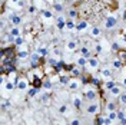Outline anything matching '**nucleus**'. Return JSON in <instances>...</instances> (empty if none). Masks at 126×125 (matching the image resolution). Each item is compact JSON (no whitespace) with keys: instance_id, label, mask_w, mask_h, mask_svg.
<instances>
[{"instance_id":"obj_50","label":"nucleus","mask_w":126,"mask_h":125,"mask_svg":"<svg viewBox=\"0 0 126 125\" xmlns=\"http://www.w3.org/2000/svg\"><path fill=\"white\" fill-rule=\"evenodd\" d=\"M12 1H15V3H17V1H19V0H12Z\"/></svg>"},{"instance_id":"obj_42","label":"nucleus","mask_w":126,"mask_h":125,"mask_svg":"<svg viewBox=\"0 0 126 125\" xmlns=\"http://www.w3.org/2000/svg\"><path fill=\"white\" fill-rule=\"evenodd\" d=\"M105 124H106V125H110V124H113V119H110L109 117H108V118H105Z\"/></svg>"},{"instance_id":"obj_48","label":"nucleus","mask_w":126,"mask_h":125,"mask_svg":"<svg viewBox=\"0 0 126 125\" xmlns=\"http://www.w3.org/2000/svg\"><path fill=\"white\" fill-rule=\"evenodd\" d=\"M123 20H126V10L123 12Z\"/></svg>"},{"instance_id":"obj_47","label":"nucleus","mask_w":126,"mask_h":125,"mask_svg":"<svg viewBox=\"0 0 126 125\" xmlns=\"http://www.w3.org/2000/svg\"><path fill=\"white\" fill-rule=\"evenodd\" d=\"M122 83H123V85L126 86V76H125V78H123V81H122Z\"/></svg>"},{"instance_id":"obj_26","label":"nucleus","mask_w":126,"mask_h":125,"mask_svg":"<svg viewBox=\"0 0 126 125\" xmlns=\"http://www.w3.org/2000/svg\"><path fill=\"white\" fill-rule=\"evenodd\" d=\"M70 72H72V75H73L75 78H80V76L83 75V73L80 72V69H78V68H73V69H72Z\"/></svg>"},{"instance_id":"obj_27","label":"nucleus","mask_w":126,"mask_h":125,"mask_svg":"<svg viewBox=\"0 0 126 125\" xmlns=\"http://www.w3.org/2000/svg\"><path fill=\"white\" fill-rule=\"evenodd\" d=\"M112 65H113L115 69H120V68H122V59H115V61L112 62Z\"/></svg>"},{"instance_id":"obj_20","label":"nucleus","mask_w":126,"mask_h":125,"mask_svg":"<svg viewBox=\"0 0 126 125\" xmlns=\"http://www.w3.org/2000/svg\"><path fill=\"white\" fill-rule=\"evenodd\" d=\"M100 75H102L103 78H110V76H112V70L108 69V68H103V69L100 70Z\"/></svg>"},{"instance_id":"obj_43","label":"nucleus","mask_w":126,"mask_h":125,"mask_svg":"<svg viewBox=\"0 0 126 125\" xmlns=\"http://www.w3.org/2000/svg\"><path fill=\"white\" fill-rule=\"evenodd\" d=\"M34 12H37V7L36 6H30L29 7V13H34Z\"/></svg>"},{"instance_id":"obj_34","label":"nucleus","mask_w":126,"mask_h":125,"mask_svg":"<svg viewBox=\"0 0 126 125\" xmlns=\"http://www.w3.org/2000/svg\"><path fill=\"white\" fill-rule=\"evenodd\" d=\"M59 112H60V114H66V112H67V105H66V104L60 105V106H59Z\"/></svg>"},{"instance_id":"obj_25","label":"nucleus","mask_w":126,"mask_h":125,"mask_svg":"<svg viewBox=\"0 0 126 125\" xmlns=\"http://www.w3.org/2000/svg\"><path fill=\"white\" fill-rule=\"evenodd\" d=\"M110 94H112V95H115V96H119V95L122 94V92H120V88L115 85L113 88H112V89H110Z\"/></svg>"},{"instance_id":"obj_36","label":"nucleus","mask_w":126,"mask_h":125,"mask_svg":"<svg viewBox=\"0 0 126 125\" xmlns=\"http://www.w3.org/2000/svg\"><path fill=\"white\" fill-rule=\"evenodd\" d=\"M119 101H120V104L126 105V94H120L119 95Z\"/></svg>"},{"instance_id":"obj_44","label":"nucleus","mask_w":126,"mask_h":125,"mask_svg":"<svg viewBox=\"0 0 126 125\" xmlns=\"http://www.w3.org/2000/svg\"><path fill=\"white\" fill-rule=\"evenodd\" d=\"M16 4H17V7H20V9H22V7L24 6V1H23V0H19V1L16 3Z\"/></svg>"},{"instance_id":"obj_24","label":"nucleus","mask_w":126,"mask_h":125,"mask_svg":"<svg viewBox=\"0 0 126 125\" xmlns=\"http://www.w3.org/2000/svg\"><path fill=\"white\" fill-rule=\"evenodd\" d=\"M10 33H12L15 38H17V36H20V35H22V33H20V27H19V26H15V27H12Z\"/></svg>"},{"instance_id":"obj_22","label":"nucleus","mask_w":126,"mask_h":125,"mask_svg":"<svg viewBox=\"0 0 126 125\" xmlns=\"http://www.w3.org/2000/svg\"><path fill=\"white\" fill-rule=\"evenodd\" d=\"M15 45H16V46H23V45H24V38L22 36V35H20V36H17V38L15 39Z\"/></svg>"},{"instance_id":"obj_14","label":"nucleus","mask_w":126,"mask_h":125,"mask_svg":"<svg viewBox=\"0 0 126 125\" xmlns=\"http://www.w3.org/2000/svg\"><path fill=\"white\" fill-rule=\"evenodd\" d=\"M80 53L85 56V58H87V59H89V58H92V56H90V50H89V47H87V46H82V47H80Z\"/></svg>"},{"instance_id":"obj_1","label":"nucleus","mask_w":126,"mask_h":125,"mask_svg":"<svg viewBox=\"0 0 126 125\" xmlns=\"http://www.w3.org/2000/svg\"><path fill=\"white\" fill-rule=\"evenodd\" d=\"M116 24H118V19H116L113 15H109L108 17H106V20H105V27H106L108 30L113 29Z\"/></svg>"},{"instance_id":"obj_17","label":"nucleus","mask_w":126,"mask_h":125,"mask_svg":"<svg viewBox=\"0 0 126 125\" xmlns=\"http://www.w3.org/2000/svg\"><path fill=\"white\" fill-rule=\"evenodd\" d=\"M42 88H45L46 91L52 89V88H53V83H52V81H50V79H43V86H42Z\"/></svg>"},{"instance_id":"obj_40","label":"nucleus","mask_w":126,"mask_h":125,"mask_svg":"<svg viewBox=\"0 0 126 125\" xmlns=\"http://www.w3.org/2000/svg\"><path fill=\"white\" fill-rule=\"evenodd\" d=\"M94 124H97V125H103L105 124V118H102V117H99L96 121H94Z\"/></svg>"},{"instance_id":"obj_18","label":"nucleus","mask_w":126,"mask_h":125,"mask_svg":"<svg viewBox=\"0 0 126 125\" xmlns=\"http://www.w3.org/2000/svg\"><path fill=\"white\" fill-rule=\"evenodd\" d=\"M42 16H43V19H46V20H49V19H52L53 17V13L50 12V10H42Z\"/></svg>"},{"instance_id":"obj_29","label":"nucleus","mask_w":126,"mask_h":125,"mask_svg":"<svg viewBox=\"0 0 126 125\" xmlns=\"http://www.w3.org/2000/svg\"><path fill=\"white\" fill-rule=\"evenodd\" d=\"M115 85H116V83H115V81H108V82L105 83V89H109V91H110Z\"/></svg>"},{"instance_id":"obj_51","label":"nucleus","mask_w":126,"mask_h":125,"mask_svg":"<svg viewBox=\"0 0 126 125\" xmlns=\"http://www.w3.org/2000/svg\"><path fill=\"white\" fill-rule=\"evenodd\" d=\"M125 76H126V75H125Z\"/></svg>"},{"instance_id":"obj_33","label":"nucleus","mask_w":126,"mask_h":125,"mask_svg":"<svg viewBox=\"0 0 126 125\" xmlns=\"http://www.w3.org/2000/svg\"><path fill=\"white\" fill-rule=\"evenodd\" d=\"M106 109L108 111H116V105H115L113 102H109V104L106 105Z\"/></svg>"},{"instance_id":"obj_4","label":"nucleus","mask_w":126,"mask_h":125,"mask_svg":"<svg viewBox=\"0 0 126 125\" xmlns=\"http://www.w3.org/2000/svg\"><path fill=\"white\" fill-rule=\"evenodd\" d=\"M56 27H57L59 30H63V29L66 27V19H64L63 16H57V17H56Z\"/></svg>"},{"instance_id":"obj_3","label":"nucleus","mask_w":126,"mask_h":125,"mask_svg":"<svg viewBox=\"0 0 126 125\" xmlns=\"http://www.w3.org/2000/svg\"><path fill=\"white\" fill-rule=\"evenodd\" d=\"M97 68H99V59H96V58H89V59H87V69H89V72L97 69Z\"/></svg>"},{"instance_id":"obj_12","label":"nucleus","mask_w":126,"mask_h":125,"mask_svg":"<svg viewBox=\"0 0 126 125\" xmlns=\"http://www.w3.org/2000/svg\"><path fill=\"white\" fill-rule=\"evenodd\" d=\"M100 33H102V30H100V27H97V26H94V27H92V29H90V35H92L93 38L100 36Z\"/></svg>"},{"instance_id":"obj_7","label":"nucleus","mask_w":126,"mask_h":125,"mask_svg":"<svg viewBox=\"0 0 126 125\" xmlns=\"http://www.w3.org/2000/svg\"><path fill=\"white\" fill-rule=\"evenodd\" d=\"M85 96H86L87 101H94V99H96V96H97V94H96V91H94V89H89V91H86Z\"/></svg>"},{"instance_id":"obj_49","label":"nucleus","mask_w":126,"mask_h":125,"mask_svg":"<svg viewBox=\"0 0 126 125\" xmlns=\"http://www.w3.org/2000/svg\"><path fill=\"white\" fill-rule=\"evenodd\" d=\"M76 1H79V3H80V1H85V0H76Z\"/></svg>"},{"instance_id":"obj_23","label":"nucleus","mask_w":126,"mask_h":125,"mask_svg":"<svg viewBox=\"0 0 126 125\" xmlns=\"http://www.w3.org/2000/svg\"><path fill=\"white\" fill-rule=\"evenodd\" d=\"M69 81H70V76L69 75H60V83L62 85H67Z\"/></svg>"},{"instance_id":"obj_13","label":"nucleus","mask_w":126,"mask_h":125,"mask_svg":"<svg viewBox=\"0 0 126 125\" xmlns=\"http://www.w3.org/2000/svg\"><path fill=\"white\" fill-rule=\"evenodd\" d=\"M29 56V52L26 50V49H20V50H17V58L19 59H26Z\"/></svg>"},{"instance_id":"obj_11","label":"nucleus","mask_w":126,"mask_h":125,"mask_svg":"<svg viewBox=\"0 0 126 125\" xmlns=\"http://www.w3.org/2000/svg\"><path fill=\"white\" fill-rule=\"evenodd\" d=\"M10 22L15 24V26H19V24L22 23V17H20L19 15H13L12 16V19H10Z\"/></svg>"},{"instance_id":"obj_39","label":"nucleus","mask_w":126,"mask_h":125,"mask_svg":"<svg viewBox=\"0 0 126 125\" xmlns=\"http://www.w3.org/2000/svg\"><path fill=\"white\" fill-rule=\"evenodd\" d=\"M49 98H50V96H49V94H43V95H42V102L47 104V102H49Z\"/></svg>"},{"instance_id":"obj_10","label":"nucleus","mask_w":126,"mask_h":125,"mask_svg":"<svg viewBox=\"0 0 126 125\" xmlns=\"http://www.w3.org/2000/svg\"><path fill=\"white\" fill-rule=\"evenodd\" d=\"M76 63H78V66H80V68H82V66H86L87 65V58H85V56L82 55L80 58L76 59Z\"/></svg>"},{"instance_id":"obj_41","label":"nucleus","mask_w":126,"mask_h":125,"mask_svg":"<svg viewBox=\"0 0 126 125\" xmlns=\"http://www.w3.org/2000/svg\"><path fill=\"white\" fill-rule=\"evenodd\" d=\"M122 118H125V112L122 109H119L118 111V119H122Z\"/></svg>"},{"instance_id":"obj_5","label":"nucleus","mask_w":126,"mask_h":125,"mask_svg":"<svg viewBox=\"0 0 126 125\" xmlns=\"http://www.w3.org/2000/svg\"><path fill=\"white\" fill-rule=\"evenodd\" d=\"M67 88H69L70 91H78L79 88H80V82H79V79H70L69 83H67Z\"/></svg>"},{"instance_id":"obj_30","label":"nucleus","mask_w":126,"mask_h":125,"mask_svg":"<svg viewBox=\"0 0 126 125\" xmlns=\"http://www.w3.org/2000/svg\"><path fill=\"white\" fill-rule=\"evenodd\" d=\"M94 49H96V53H103V52H105V49H103L102 43H97V45H96V47H94Z\"/></svg>"},{"instance_id":"obj_37","label":"nucleus","mask_w":126,"mask_h":125,"mask_svg":"<svg viewBox=\"0 0 126 125\" xmlns=\"http://www.w3.org/2000/svg\"><path fill=\"white\" fill-rule=\"evenodd\" d=\"M112 50H115V52H119V50H120L118 42H113V43H112Z\"/></svg>"},{"instance_id":"obj_38","label":"nucleus","mask_w":126,"mask_h":125,"mask_svg":"<svg viewBox=\"0 0 126 125\" xmlns=\"http://www.w3.org/2000/svg\"><path fill=\"white\" fill-rule=\"evenodd\" d=\"M78 15H79V13L76 12V10H75V9H72V10H69V17H72V19H73V17H76Z\"/></svg>"},{"instance_id":"obj_28","label":"nucleus","mask_w":126,"mask_h":125,"mask_svg":"<svg viewBox=\"0 0 126 125\" xmlns=\"http://www.w3.org/2000/svg\"><path fill=\"white\" fill-rule=\"evenodd\" d=\"M37 92H39V89H37V88H30V89H29V92H27V95H29V98H33Z\"/></svg>"},{"instance_id":"obj_15","label":"nucleus","mask_w":126,"mask_h":125,"mask_svg":"<svg viewBox=\"0 0 126 125\" xmlns=\"http://www.w3.org/2000/svg\"><path fill=\"white\" fill-rule=\"evenodd\" d=\"M4 88H6V91H9V92H12V91H13V89L16 88V83H15V82H12V81L9 79L7 82L4 83Z\"/></svg>"},{"instance_id":"obj_21","label":"nucleus","mask_w":126,"mask_h":125,"mask_svg":"<svg viewBox=\"0 0 126 125\" xmlns=\"http://www.w3.org/2000/svg\"><path fill=\"white\" fill-rule=\"evenodd\" d=\"M37 52H39V55L42 56V58H46V56L49 55V49H47L46 46H45V47H39V49H37Z\"/></svg>"},{"instance_id":"obj_46","label":"nucleus","mask_w":126,"mask_h":125,"mask_svg":"<svg viewBox=\"0 0 126 125\" xmlns=\"http://www.w3.org/2000/svg\"><path fill=\"white\" fill-rule=\"evenodd\" d=\"M119 122H120V124H126V117L122 118V119H119Z\"/></svg>"},{"instance_id":"obj_32","label":"nucleus","mask_w":126,"mask_h":125,"mask_svg":"<svg viewBox=\"0 0 126 125\" xmlns=\"http://www.w3.org/2000/svg\"><path fill=\"white\" fill-rule=\"evenodd\" d=\"M109 118L113 119V121L118 119V112H116V111H109Z\"/></svg>"},{"instance_id":"obj_35","label":"nucleus","mask_w":126,"mask_h":125,"mask_svg":"<svg viewBox=\"0 0 126 125\" xmlns=\"http://www.w3.org/2000/svg\"><path fill=\"white\" fill-rule=\"evenodd\" d=\"M47 63H49L50 66H53V68H55L56 65H57V61H56L55 58H50V59H47Z\"/></svg>"},{"instance_id":"obj_8","label":"nucleus","mask_w":126,"mask_h":125,"mask_svg":"<svg viewBox=\"0 0 126 125\" xmlns=\"http://www.w3.org/2000/svg\"><path fill=\"white\" fill-rule=\"evenodd\" d=\"M86 27H87V20H86V19L80 20V22L76 24V30H78V32H83Z\"/></svg>"},{"instance_id":"obj_9","label":"nucleus","mask_w":126,"mask_h":125,"mask_svg":"<svg viewBox=\"0 0 126 125\" xmlns=\"http://www.w3.org/2000/svg\"><path fill=\"white\" fill-rule=\"evenodd\" d=\"M78 47V40L72 39V40H67V43H66V49L67 50H75Z\"/></svg>"},{"instance_id":"obj_45","label":"nucleus","mask_w":126,"mask_h":125,"mask_svg":"<svg viewBox=\"0 0 126 125\" xmlns=\"http://www.w3.org/2000/svg\"><path fill=\"white\" fill-rule=\"evenodd\" d=\"M70 124L72 125H79V124H80V121H79V119H72Z\"/></svg>"},{"instance_id":"obj_2","label":"nucleus","mask_w":126,"mask_h":125,"mask_svg":"<svg viewBox=\"0 0 126 125\" xmlns=\"http://www.w3.org/2000/svg\"><path fill=\"white\" fill-rule=\"evenodd\" d=\"M27 86H29V82H27L26 78H19L16 81V88H17L19 91H26Z\"/></svg>"},{"instance_id":"obj_6","label":"nucleus","mask_w":126,"mask_h":125,"mask_svg":"<svg viewBox=\"0 0 126 125\" xmlns=\"http://www.w3.org/2000/svg\"><path fill=\"white\" fill-rule=\"evenodd\" d=\"M99 112V104H89V106H87V114H90V115H93V114H97Z\"/></svg>"},{"instance_id":"obj_31","label":"nucleus","mask_w":126,"mask_h":125,"mask_svg":"<svg viewBox=\"0 0 126 125\" xmlns=\"http://www.w3.org/2000/svg\"><path fill=\"white\" fill-rule=\"evenodd\" d=\"M53 9H55L56 12H63V4H60V3H55V4H53Z\"/></svg>"},{"instance_id":"obj_16","label":"nucleus","mask_w":126,"mask_h":125,"mask_svg":"<svg viewBox=\"0 0 126 125\" xmlns=\"http://www.w3.org/2000/svg\"><path fill=\"white\" fill-rule=\"evenodd\" d=\"M66 27H67V30H72V29H75L76 27V24L73 22V19L69 17V19H66Z\"/></svg>"},{"instance_id":"obj_19","label":"nucleus","mask_w":126,"mask_h":125,"mask_svg":"<svg viewBox=\"0 0 126 125\" xmlns=\"http://www.w3.org/2000/svg\"><path fill=\"white\" fill-rule=\"evenodd\" d=\"M73 105H75L76 109H80V108H82V99H80L79 96H75V98H73Z\"/></svg>"}]
</instances>
